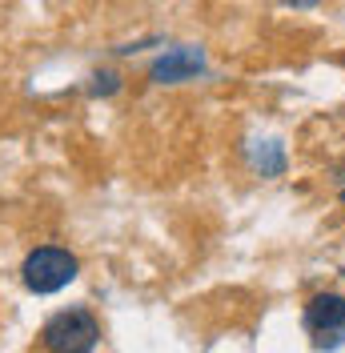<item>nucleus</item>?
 <instances>
[{"mask_svg": "<svg viewBox=\"0 0 345 353\" xmlns=\"http://www.w3.org/2000/svg\"><path fill=\"white\" fill-rule=\"evenodd\" d=\"M24 285L32 293H57L65 289L72 277H77V257L68 249H57V245H44V249H32L24 257Z\"/></svg>", "mask_w": 345, "mask_h": 353, "instance_id": "obj_1", "label": "nucleus"}, {"mask_svg": "<svg viewBox=\"0 0 345 353\" xmlns=\"http://www.w3.org/2000/svg\"><path fill=\"white\" fill-rule=\"evenodd\" d=\"M97 337H101V330L85 309H65L44 325V345L52 353H92Z\"/></svg>", "mask_w": 345, "mask_h": 353, "instance_id": "obj_2", "label": "nucleus"}, {"mask_svg": "<svg viewBox=\"0 0 345 353\" xmlns=\"http://www.w3.org/2000/svg\"><path fill=\"white\" fill-rule=\"evenodd\" d=\"M305 325H309L317 345H337L345 337V297H337V293L313 297L305 309Z\"/></svg>", "mask_w": 345, "mask_h": 353, "instance_id": "obj_3", "label": "nucleus"}, {"mask_svg": "<svg viewBox=\"0 0 345 353\" xmlns=\"http://www.w3.org/2000/svg\"><path fill=\"white\" fill-rule=\"evenodd\" d=\"M197 72H205V52L201 48H169L152 65V81L157 85H181V81H193Z\"/></svg>", "mask_w": 345, "mask_h": 353, "instance_id": "obj_4", "label": "nucleus"}, {"mask_svg": "<svg viewBox=\"0 0 345 353\" xmlns=\"http://www.w3.org/2000/svg\"><path fill=\"white\" fill-rule=\"evenodd\" d=\"M92 81H97V85H92V92H97V97H101V92H117V72H97V77H92Z\"/></svg>", "mask_w": 345, "mask_h": 353, "instance_id": "obj_5", "label": "nucleus"}, {"mask_svg": "<svg viewBox=\"0 0 345 353\" xmlns=\"http://www.w3.org/2000/svg\"><path fill=\"white\" fill-rule=\"evenodd\" d=\"M342 197H345V189H342Z\"/></svg>", "mask_w": 345, "mask_h": 353, "instance_id": "obj_6", "label": "nucleus"}]
</instances>
